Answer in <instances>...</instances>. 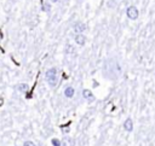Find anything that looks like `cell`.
Returning <instances> with one entry per match:
<instances>
[{
	"mask_svg": "<svg viewBox=\"0 0 155 146\" xmlns=\"http://www.w3.org/2000/svg\"><path fill=\"white\" fill-rule=\"evenodd\" d=\"M124 128L127 132H132V129H133V121H132V118H126V121L124 122Z\"/></svg>",
	"mask_w": 155,
	"mask_h": 146,
	"instance_id": "6",
	"label": "cell"
},
{
	"mask_svg": "<svg viewBox=\"0 0 155 146\" xmlns=\"http://www.w3.org/2000/svg\"><path fill=\"white\" fill-rule=\"evenodd\" d=\"M46 81L48 83V86L54 87L58 82V77H57V69L56 68H51L46 71Z\"/></svg>",
	"mask_w": 155,
	"mask_h": 146,
	"instance_id": "1",
	"label": "cell"
},
{
	"mask_svg": "<svg viewBox=\"0 0 155 146\" xmlns=\"http://www.w3.org/2000/svg\"><path fill=\"white\" fill-rule=\"evenodd\" d=\"M82 97H84V99H86L88 103H93V101L96 100L94 95L92 94V92H91L90 89H84V90H82Z\"/></svg>",
	"mask_w": 155,
	"mask_h": 146,
	"instance_id": "3",
	"label": "cell"
},
{
	"mask_svg": "<svg viewBox=\"0 0 155 146\" xmlns=\"http://www.w3.org/2000/svg\"><path fill=\"white\" fill-rule=\"evenodd\" d=\"M61 145H63V146H73V140L69 139V138H65L63 140V142H61Z\"/></svg>",
	"mask_w": 155,
	"mask_h": 146,
	"instance_id": "9",
	"label": "cell"
},
{
	"mask_svg": "<svg viewBox=\"0 0 155 146\" xmlns=\"http://www.w3.org/2000/svg\"><path fill=\"white\" fill-rule=\"evenodd\" d=\"M2 103H4V100H2V99H0V105H1Z\"/></svg>",
	"mask_w": 155,
	"mask_h": 146,
	"instance_id": "12",
	"label": "cell"
},
{
	"mask_svg": "<svg viewBox=\"0 0 155 146\" xmlns=\"http://www.w3.org/2000/svg\"><path fill=\"white\" fill-rule=\"evenodd\" d=\"M87 41V37L84 35V34H76L75 35V42L79 45V46H84Z\"/></svg>",
	"mask_w": 155,
	"mask_h": 146,
	"instance_id": "5",
	"label": "cell"
},
{
	"mask_svg": "<svg viewBox=\"0 0 155 146\" xmlns=\"http://www.w3.org/2000/svg\"><path fill=\"white\" fill-rule=\"evenodd\" d=\"M74 93H75V89H74L73 87H70V86L64 89V95H65L67 98H73V97H74Z\"/></svg>",
	"mask_w": 155,
	"mask_h": 146,
	"instance_id": "7",
	"label": "cell"
},
{
	"mask_svg": "<svg viewBox=\"0 0 155 146\" xmlns=\"http://www.w3.org/2000/svg\"><path fill=\"white\" fill-rule=\"evenodd\" d=\"M86 28H87L86 24L82 23V22H78V23L74 24V31H75L76 34H82V31H85Z\"/></svg>",
	"mask_w": 155,
	"mask_h": 146,
	"instance_id": "4",
	"label": "cell"
},
{
	"mask_svg": "<svg viewBox=\"0 0 155 146\" xmlns=\"http://www.w3.org/2000/svg\"><path fill=\"white\" fill-rule=\"evenodd\" d=\"M51 142H52V145H53V146H61V141H59L58 139H52V141H51Z\"/></svg>",
	"mask_w": 155,
	"mask_h": 146,
	"instance_id": "10",
	"label": "cell"
},
{
	"mask_svg": "<svg viewBox=\"0 0 155 146\" xmlns=\"http://www.w3.org/2000/svg\"><path fill=\"white\" fill-rule=\"evenodd\" d=\"M28 84L27 83H19L18 86H17V89L19 90V92H22V93H25L27 90H28Z\"/></svg>",
	"mask_w": 155,
	"mask_h": 146,
	"instance_id": "8",
	"label": "cell"
},
{
	"mask_svg": "<svg viewBox=\"0 0 155 146\" xmlns=\"http://www.w3.org/2000/svg\"><path fill=\"white\" fill-rule=\"evenodd\" d=\"M126 14L130 19H137L138 18V10L136 6H128L127 10H126Z\"/></svg>",
	"mask_w": 155,
	"mask_h": 146,
	"instance_id": "2",
	"label": "cell"
},
{
	"mask_svg": "<svg viewBox=\"0 0 155 146\" xmlns=\"http://www.w3.org/2000/svg\"><path fill=\"white\" fill-rule=\"evenodd\" d=\"M23 146H36V145H35L33 141H24Z\"/></svg>",
	"mask_w": 155,
	"mask_h": 146,
	"instance_id": "11",
	"label": "cell"
}]
</instances>
